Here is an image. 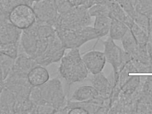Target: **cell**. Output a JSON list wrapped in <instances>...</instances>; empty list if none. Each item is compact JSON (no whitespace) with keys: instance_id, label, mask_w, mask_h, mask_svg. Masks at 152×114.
I'll return each mask as SVG.
<instances>
[{"instance_id":"6da1fadb","label":"cell","mask_w":152,"mask_h":114,"mask_svg":"<svg viewBox=\"0 0 152 114\" xmlns=\"http://www.w3.org/2000/svg\"><path fill=\"white\" fill-rule=\"evenodd\" d=\"M29 98L35 106V114L60 113L67 102L62 83L57 78L32 87Z\"/></svg>"},{"instance_id":"7a4b0ae2","label":"cell","mask_w":152,"mask_h":114,"mask_svg":"<svg viewBox=\"0 0 152 114\" xmlns=\"http://www.w3.org/2000/svg\"><path fill=\"white\" fill-rule=\"evenodd\" d=\"M37 22V44L34 59L39 65L45 67L61 60L66 49L53 26Z\"/></svg>"},{"instance_id":"3957f363","label":"cell","mask_w":152,"mask_h":114,"mask_svg":"<svg viewBox=\"0 0 152 114\" xmlns=\"http://www.w3.org/2000/svg\"><path fill=\"white\" fill-rule=\"evenodd\" d=\"M59 71L69 85L81 82L86 79L88 71L78 48L71 49L61 60Z\"/></svg>"},{"instance_id":"277c9868","label":"cell","mask_w":152,"mask_h":114,"mask_svg":"<svg viewBox=\"0 0 152 114\" xmlns=\"http://www.w3.org/2000/svg\"><path fill=\"white\" fill-rule=\"evenodd\" d=\"M92 17L88 9L83 6L74 7L68 11L60 14L53 27L68 30H77L92 24Z\"/></svg>"},{"instance_id":"5b68a950","label":"cell","mask_w":152,"mask_h":114,"mask_svg":"<svg viewBox=\"0 0 152 114\" xmlns=\"http://www.w3.org/2000/svg\"><path fill=\"white\" fill-rule=\"evenodd\" d=\"M66 49L78 48L91 40L99 38L94 27L88 26L77 30L55 29Z\"/></svg>"},{"instance_id":"8992f818","label":"cell","mask_w":152,"mask_h":114,"mask_svg":"<svg viewBox=\"0 0 152 114\" xmlns=\"http://www.w3.org/2000/svg\"><path fill=\"white\" fill-rule=\"evenodd\" d=\"M104 53L106 62L111 65L113 69V84L117 83L119 74L132 57L114 43V40L109 37L103 42Z\"/></svg>"},{"instance_id":"52a82bcc","label":"cell","mask_w":152,"mask_h":114,"mask_svg":"<svg viewBox=\"0 0 152 114\" xmlns=\"http://www.w3.org/2000/svg\"><path fill=\"white\" fill-rule=\"evenodd\" d=\"M31 7L34 10L37 21L40 23L53 26L59 16L53 0L34 1Z\"/></svg>"},{"instance_id":"ba28073f","label":"cell","mask_w":152,"mask_h":114,"mask_svg":"<svg viewBox=\"0 0 152 114\" xmlns=\"http://www.w3.org/2000/svg\"><path fill=\"white\" fill-rule=\"evenodd\" d=\"M9 20L13 26L23 30L32 26L36 18L32 7L22 4L15 7L9 13Z\"/></svg>"},{"instance_id":"9c48e42d","label":"cell","mask_w":152,"mask_h":114,"mask_svg":"<svg viewBox=\"0 0 152 114\" xmlns=\"http://www.w3.org/2000/svg\"><path fill=\"white\" fill-rule=\"evenodd\" d=\"M82 58L88 71L92 74L102 72L106 62L104 53L99 51L88 52Z\"/></svg>"},{"instance_id":"30bf717a","label":"cell","mask_w":152,"mask_h":114,"mask_svg":"<svg viewBox=\"0 0 152 114\" xmlns=\"http://www.w3.org/2000/svg\"><path fill=\"white\" fill-rule=\"evenodd\" d=\"M91 81L92 86L96 90L99 96L104 99H110L113 86L102 72L92 74Z\"/></svg>"},{"instance_id":"8fae6325","label":"cell","mask_w":152,"mask_h":114,"mask_svg":"<svg viewBox=\"0 0 152 114\" xmlns=\"http://www.w3.org/2000/svg\"><path fill=\"white\" fill-rule=\"evenodd\" d=\"M22 31L9 21L3 24L0 26V45L18 43Z\"/></svg>"},{"instance_id":"7c38bea8","label":"cell","mask_w":152,"mask_h":114,"mask_svg":"<svg viewBox=\"0 0 152 114\" xmlns=\"http://www.w3.org/2000/svg\"><path fill=\"white\" fill-rule=\"evenodd\" d=\"M105 5L109 9V17L122 21L130 28L134 24L133 19L124 11L115 0H108Z\"/></svg>"},{"instance_id":"4fadbf2b","label":"cell","mask_w":152,"mask_h":114,"mask_svg":"<svg viewBox=\"0 0 152 114\" xmlns=\"http://www.w3.org/2000/svg\"><path fill=\"white\" fill-rule=\"evenodd\" d=\"M39 65L35 59L25 53L18 54L14 60L12 70L21 74L27 75L34 67Z\"/></svg>"},{"instance_id":"5bb4252c","label":"cell","mask_w":152,"mask_h":114,"mask_svg":"<svg viewBox=\"0 0 152 114\" xmlns=\"http://www.w3.org/2000/svg\"><path fill=\"white\" fill-rule=\"evenodd\" d=\"M28 79L33 87L41 86L50 79L48 71L44 66L38 65L33 68L27 75Z\"/></svg>"},{"instance_id":"9a60e30c","label":"cell","mask_w":152,"mask_h":114,"mask_svg":"<svg viewBox=\"0 0 152 114\" xmlns=\"http://www.w3.org/2000/svg\"><path fill=\"white\" fill-rule=\"evenodd\" d=\"M15 96L4 87L0 94V114H14Z\"/></svg>"},{"instance_id":"2e32d148","label":"cell","mask_w":152,"mask_h":114,"mask_svg":"<svg viewBox=\"0 0 152 114\" xmlns=\"http://www.w3.org/2000/svg\"><path fill=\"white\" fill-rule=\"evenodd\" d=\"M98 96L97 91L93 86L85 85L79 87L75 90L70 100L84 102L95 98Z\"/></svg>"},{"instance_id":"e0dca14e","label":"cell","mask_w":152,"mask_h":114,"mask_svg":"<svg viewBox=\"0 0 152 114\" xmlns=\"http://www.w3.org/2000/svg\"><path fill=\"white\" fill-rule=\"evenodd\" d=\"M123 50L130 55L132 59L135 57L138 51V44L133 36L130 29L121 39Z\"/></svg>"},{"instance_id":"ac0fdd59","label":"cell","mask_w":152,"mask_h":114,"mask_svg":"<svg viewBox=\"0 0 152 114\" xmlns=\"http://www.w3.org/2000/svg\"><path fill=\"white\" fill-rule=\"evenodd\" d=\"M129 29V27L124 22L112 19L109 31L110 37L113 40H121Z\"/></svg>"},{"instance_id":"d6986e66","label":"cell","mask_w":152,"mask_h":114,"mask_svg":"<svg viewBox=\"0 0 152 114\" xmlns=\"http://www.w3.org/2000/svg\"><path fill=\"white\" fill-rule=\"evenodd\" d=\"M112 19L109 17H97L95 18L94 27L99 38L109 34Z\"/></svg>"},{"instance_id":"ffe728a7","label":"cell","mask_w":152,"mask_h":114,"mask_svg":"<svg viewBox=\"0 0 152 114\" xmlns=\"http://www.w3.org/2000/svg\"><path fill=\"white\" fill-rule=\"evenodd\" d=\"M136 114H152V97L151 95L142 91L137 102Z\"/></svg>"},{"instance_id":"44dd1931","label":"cell","mask_w":152,"mask_h":114,"mask_svg":"<svg viewBox=\"0 0 152 114\" xmlns=\"http://www.w3.org/2000/svg\"><path fill=\"white\" fill-rule=\"evenodd\" d=\"M15 59L0 53V74L5 80L12 70Z\"/></svg>"},{"instance_id":"7402d4cb","label":"cell","mask_w":152,"mask_h":114,"mask_svg":"<svg viewBox=\"0 0 152 114\" xmlns=\"http://www.w3.org/2000/svg\"><path fill=\"white\" fill-rule=\"evenodd\" d=\"M129 29L138 45H147L149 39V35L148 34L134 23Z\"/></svg>"},{"instance_id":"603a6c76","label":"cell","mask_w":152,"mask_h":114,"mask_svg":"<svg viewBox=\"0 0 152 114\" xmlns=\"http://www.w3.org/2000/svg\"><path fill=\"white\" fill-rule=\"evenodd\" d=\"M134 23L149 35L150 34V18L145 14L136 11L133 18Z\"/></svg>"},{"instance_id":"cb8c5ba5","label":"cell","mask_w":152,"mask_h":114,"mask_svg":"<svg viewBox=\"0 0 152 114\" xmlns=\"http://www.w3.org/2000/svg\"><path fill=\"white\" fill-rule=\"evenodd\" d=\"M19 43L0 45V53L15 59L18 54Z\"/></svg>"},{"instance_id":"d4e9b609","label":"cell","mask_w":152,"mask_h":114,"mask_svg":"<svg viewBox=\"0 0 152 114\" xmlns=\"http://www.w3.org/2000/svg\"><path fill=\"white\" fill-rule=\"evenodd\" d=\"M88 12L92 18L102 16L109 17V8L106 5L102 4L96 3L88 9Z\"/></svg>"},{"instance_id":"484cf974","label":"cell","mask_w":152,"mask_h":114,"mask_svg":"<svg viewBox=\"0 0 152 114\" xmlns=\"http://www.w3.org/2000/svg\"><path fill=\"white\" fill-rule=\"evenodd\" d=\"M22 4H25L23 0H0V8L9 15L15 7Z\"/></svg>"},{"instance_id":"4316f807","label":"cell","mask_w":152,"mask_h":114,"mask_svg":"<svg viewBox=\"0 0 152 114\" xmlns=\"http://www.w3.org/2000/svg\"><path fill=\"white\" fill-rule=\"evenodd\" d=\"M53 1L59 14L65 13L74 7L69 0H53Z\"/></svg>"},{"instance_id":"83f0119b","label":"cell","mask_w":152,"mask_h":114,"mask_svg":"<svg viewBox=\"0 0 152 114\" xmlns=\"http://www.w3.org/2000/svg\"><path fill=\"white\" fill-rule=\"evenodd\" d=\"M68 114H88L87 111L80 107H75L69 111Z\"/></svg>"},{"instance_id":"f1b7e54d","label":"cell","mask_w":152,"mask_h":114,"mask_svg":"<svg viewBox=\"0 0 152 114\" xmlns=\"http://www.w3.org/2000/svg\"><path fill=\"white\" fill-rule=\"evenodd\" d=\"M9 21V15L0 8V26Z\"/></svg>"},{"instance_id":"f546056e","label":"cell","mask_w":152,"mask_h":114,"mask_svg":"<svg viewBox=\"0 0 152 114\" xmlns=\"http://www.w3.org/2000/svg\"><path fill=\"white\" fill-rule=\"evenodd\" d=\"M96 3V0H83L81 6L88 9Z\"/></svg>"},{"instance_id":"4dcf8cb0","label":"cell","mask_w":152,"mask_h":114,"mask_svg":"<svg viewBox=\"0 0 152 114\" xmlns=\"http://www.w3.org/2000/svg\"><path fill=\"white\" fill-rule=\"evenodd\" d=\"M147 48L150 63L152 65V40H149L147 44Z\"/></svg>"},{"instance_id":"1f68e13d","label":"cell","mask_w":152,"mask_h":114,"mask_svg":"<svg viewBox=\"0 0 152 114\" xmlns=\"http://www.w3.org/2000/svg\"><path fill=\"white\" fill-rule=\"evenodd\" d=\"M73 7H78L82 5L83 0H69Z\"/></svg>"},{"instance_id":"d6a6232c","label":"cell","mask_w":152,"mask_h":114,"mask_svg":"<svg viewBox=\"0 0 152 114\" xmlns=\"http://www.w3.org/2000/svg\"><path fill=\"white\" fill-rule=\"evenodd\" d=\"M149 37H152V15L150 18V34Z\"/></svg>"},{"instance_id":"836d02e7","label":"cell","mask_w":152,"mask_h":114,"mask_svg":"<svg viewBox=\"0 0 152 114\" xmlns=\"http://www.w3.org/2000/svg\"><path fill=\"white\" fill-rule=\"evenodd\" d=\"M4 81L3 80L1 79V78L0 77V94H1V92L3 89L4 88Z\"/></svg>"},{"instance_id":"e575fe53","label":"cell","mask_w":152,"mask_h":114,"mask_svg":"<svg viewBox=\"0 0 152 114\" xmlns=\"http://www.w3.org/2000/svg\"><path fill=\"white\" fill-rule=\"evenodd\" d=\"M108 0H96V3H100L105 4Z\"/></svg>"},{"instance_id":"d590c367","label":"cell","mask_w":152,"mask_h":114,"mask_svg":"<svg viewBox=\"0 0 152 114\" xmlns=\"http://www.w3.org/2000/svg\"><path fill=\"white\" fill-rule=\"evenodd\" d=\"M33 1H38V0H33Z\"/></svg>"}]
</instances>
